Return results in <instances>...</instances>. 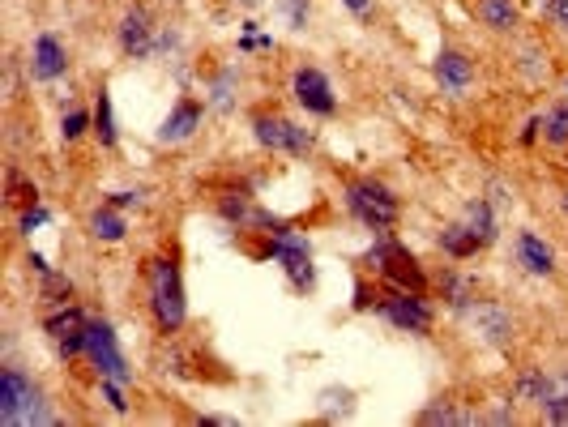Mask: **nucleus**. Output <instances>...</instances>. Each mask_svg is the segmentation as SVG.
<instances>
[{"mask_svg":"<svg viewBox=\"0 0 568 427\" xmlns=\"http://www.w3.org/2000/svg\"><path fill=\"white\" fill-rule=\"evenodd\" d=\"M146 287H150V312L159 321L163 334H176L188 316L184 304V282H180V265L171 257H154L146 270Z\"/></svg>","mask_w":568,"mask_h":427,"instance_id":"f257e3e1","label":"nucleus"},{"mask_svg":"<svg viewBox=\"0 0 568 427\" xmlns=\"http://www.w3.org/2000/svg\"><path fill=\"white\" fill-rule=\"evenodd\" d=\"M0 419L9 427L18 423H47L52 415L43 410V393L30 385V376H22L18 368L0 372Z\"/></svg>","mask_w":568,"mask_h":427,"instance_id":"f03ea898","label":"nucleus"},{"mask_svg":"<svg viewBox=\"0 0 568 427\" xmlns=\"http://www.w3.org/2000/svg\"><path fill=\"white\" fill-rule=\"evenodd\" d=\"M346 205H351V214L364 227H372V231H385V227L398 223V197H393L385 184H376V180L346 184Z\"/></svg>","mask_w":568,"mask_h":427,"instance_id":"7ed1b4c3","label":"nucleus"},{"mask_svg":"<svg viewBox=\"0 0 568 427\" xmlns=\"http://www.w3.org/2000/svg\"><path fill=\"white\" fill-rule=\"evenodd\" d=\"M364 261L385 282H393V287H402V291H423V282H428V278H423V270H419V261L410 257L398 240H376Z\"/></svg>","mask_w":568,"mask_h":427,"instance_id":"20e7f679","label":"nucleus"},{"mask_svg":"<svg viewBox=\"0 0 568 427\" xmlns=\"http://www.w3.org/2000/svg\"><path fill=\"white\" fill-rule=\"evenodd\" d=\"M252 133H257V141L265 150H274V154H291V158H304L312 150V133L308 129H299L295 120L287 116H252Z\"/></svg>","mask_w":568,"mask_h":427,"instance_id":"39448f33","label":"nucleus"},{"mask_svg":"<svg viewBox=\"0 0 568 427\" xmlns=\"http://www.w3.org/2000/svg\"><path fill=\"white\" fill-rule=\"evenodd\" d=\"M376 312H381L393 329H406V334H428L432 329V308L423 304L419 291L393 287L385 299H376Z\"/></svg>","mask_w":568,"mask_h":427,"instance_id":"423d86ee","label":"nucleus"},{"mask_svg":"<svg viewBox=\"0 0 568 427\" xmlns=\"http://www.w3.org/2000/svg\"><path fill=\"white\" fill-rule=\"evenodd\" d=\"M86 355H90L94 368H99L103 376H112V381H120V385H129V381H133V368H129V359H124L120 342H116V329L107 325V321H90Z\"/></svg>","mask_w":568,"mask_h":427,"instance_id":"0eeeda50","label":"nucleus"},{"mask_svg":"<svg viewBox=\"0 0 568 427\" xmlns=\"http://www.w3.org/2000/svg\"><path fill=\"white\" fill-rule=\"evenodd\" d=\"M47 334L56 338L60 355L73 359V355H86V334H90V321L77 308H65L56 316H47Z\"/></svg>","mask_w":568,"mask_h":427,"instance_id":"6e6552de","label":"nucleus"},{"mask_svg":"<svg viewBox=\"0 0 568 427\" xmlns=\"http://www.w3.org/2000/svg\"><path fill=\"white\" fill-rule=\"evenodd\" d=\"M295 99L304 112H317V116L334 112V90H329V77L321 69H299L295 73Z\"/></svg>","mask_w":568,"mask_h":427,"instance_id":"1a4fd4ad","label":"nucleus"},{"mask_svg":"<svg viewBox=\"0 0 568 427\" xmlns=\"http://www.w3.org/2000/svg\"><path fill=\"white\" fill-rule=\"evenodd\" d=\"M69 65V56H65V43H60L56 35H39L35 43V60H30V69H35L39 82H52V77H60Z\"/></svg>","mask_w":568,"mask_h":427,"instance_id":"9d476101","label":"nucleus"},{"mask_svg":"<svg viewBox=\"0 0 568 427\" xmlns=\"http://www.w3.org/2000/svg\"><path fill=\"white\" fill-rule=\"evenodd\" d=\"M120 47L129 56H150V13L146 9H129L120 22Z\"/></svg>","mask_w":568,"mask_h":427,"instance_id":"9b49d317","label":"nucleus"},{"mask_svg":"<svg viewBox=\"0 0 568 427\" xmlns=\"http://www.w3.org/2000/svg\"><path fill=\"white\" fill-rule=\"evenodd\" d=\"M517 261H522L530 274H539V278H547L551 270H556V257H551V248H547L534 231L517 235Z\"/></svg>","mask_w":568,"mask_h":427,"instance_id":"f8f14e48","label":"nucleus"},{"mask_svg":"<svg viewBox=\"0 0 568 427\" xmlns=\"http://www.w3.org/2000/svg\"><path fill=\"white\" fill-rule=\"evenodd\" d=\"M201 129V103H193V99H184V103H176V112L167 116V124H163V141H188Z\"/></svg>","mask_w":568,"mask_h":427,"instance_id":"ddd939ff","label":"nucleus"},{"mask_svg":"<svg viewBox=\"0 0 568 427\" xmlns=\"http://www.w3.org/2000/svg\"><path fill=\"white\" fill-rule=\"evenodd\" d=\"M436 77H440V86L457 94V90L470 86V77H475V65H470L462 52H440V56H436Z\"/></svg>","mask_w":568,"mask_h":427,"instance_id":"4468645a","label":"nucleus"},{"mask_svg":"<svg viewBox=\"0 0 568 427\" xmlns=\"http://www.w3.org/2000/svg\"><path fill=\"white\" fill-rule=\"evenodd\" d=\"M466 231H470V240H475L479 248H487L496 240V214H492V205L487 201H475V205H466V214L457 218Z\"/></svg>","mask_w":568,"mask_h":427,"instance_id":"2eb2a0df","label":"nucleus"},{"mask_svg":"<svg viewBox=\"0 0 568 427\" xmlns=\"http://www.w3.org/2000/svg\"><path fill=\"white\" fill-rule=\"evenodd\" d=\"M479 329H483V338L492 342V346H509L513 342V321L509 316H504L500 308H479Z\"/></svg>","mask_w":568,"mask_h":427,"instance_id":"dca6fc26","label":"nucleus"},{"mask_svg":"<svg viewBox=\"0 0 568 427\" xmlns=\"http://www.w3.org/2000/svg\"><path fill=\"white\" fill-rule=\"evenodd\" d=\"M539 406L551 423H568V376H551V385H547Z\"/></svg>","mask_w":568,"mask_h":427,"instance_id":"f3484780","label":"nucleus"},{"mask_svg":"<svg viewBox=\"0 0 568 427\" xmlns=\"http://www.w3.org/2000/svg\"><path fill=\"white\" fill-rule=\"evenodd\" d=\"M90 231H94V240H107V244L124 240V218H120L116 205H103V210H94Z\"/></svg>","mask_w":568,"mask_h":427,"instance_id":"a211bd4d","label":"nucleus"},{"mask_svg":"<svg viewBox=\"0 0 568 427\" xmlns=\"http://www.w3.org/2000/svg\"><path fill=\"white\" fill-rule=\"evenodd\" d=\"M440 248H445L449 257H457V261H466V257H475V252H483L475 240H470V231L462 223H449L445 231H440Z\"/></svg>","mask_w":568,"mask_h":427,"instance_id":"6ab92c4d","label":"nucleus"},{"mask_svg":"<svg viewBox=\"0 0 568 427\" xmlns=\"http://www.w3.org/2000/svg\"><path fill=\"white\" fill-rule=\"evenodd\" d=\"M479 13L492 30H509L517 22V9L509 5V0H479Z\"/></svg>","mask_w":568,"mask_h":427,"instance_id":"aec40b11","label":"nucleus"},{"mask_svg":"<svg viewBox=\"0 0 568 427\" xmlns=\"http://www.w3.org/2000/svg\"><path fill=\"white\" fill-rule=\"evenodd\" d=\"M94 129H99V141L107 150L116 146V116H112V94L99 90V112H94Z\"/></svg>","mask_w":568,"mask_h":427,"instance_id":"412c9836","label":"nucleus"},{"mask_svg":"<svg viewBox=\"0 0 568 427\" xmlns=\"http://www.w3.org/2000/svg\"><path fill=\"white\" fill-rule=\"evenodd\" d=\"M543 129H547V141H551V146H568V103L551 107L547 120H543Z\"/></svg>","mask_w":568,"mask_h":427,"instance_id":"4be33fe9","label":"nucleus"},{"mask_svg":"<svg viewBox=\"0 0 568 427\" xmlns=\"http://www.w3.org/2000/svg\"><path fill=\"white\" fill-rule=\"evenodd\" d=\"M445 295H449L453 308H466L470 295H475V287H470V282H462V278H453V274H445Z\"/></svg>","mask_w":568,"mask_h":427,"instance_id":"5701e85b","label":"nucleus"},{"mask_svg":"<svg viewBox=\"0 0 568 427\" xmlns=\"http://www.w3.org/2000/svg\"><path fill=\"white\" fill-rule=\"evenodd\" d=\"M99 393H103V402L116 410V415H124L129 410V402H124V389H120V381H112V376H103V385H99Z\"/></svg>","mask_w":568,"mask_h":427,"instance_id":"b1692460","label":"nucleus"},{"mask_svg":"<svg viewBox=\"0 0 568 427\" xmlns=\"http://www.w3.org/2000/svg\"><path fill=\"white\" fill-rule=\"evenodd\" d=\"M423 423H470V415L453 406H436V410H423Z\"/></svg>","mask_w":568,"mask_h":427,"instance_id":"393cba45","label":"nucleus"},{"mask_svg":"<svg viewBox=\"0 0 568 427\" xmlns=\"http://www.w3.org/2000/svg\"><path fill=\"white\" fill-rule=\"evenodd\" d=\"M86 124H90V116H86V112H69V116H65V124H60V137H65V141H77V137L86 133Z\"/></svg>","mask_w":568,"mask_h":427,"instance_id":"a878e982","label":"nucleus"},{"mask_svg":"<svg viewBox=\"0 0 568 427\" xmlns=\"http://www.w3.org/2000/svg\"><path fill=\"white\" fill-rule=\"evenodd\" d=\"M39 223H47V210H26V214H22V231H26V235L35 231Z\"/></svg>","mask_w":568,"mask_h":427,"instance_id":"bb28decb","label":"nucleus"},{"mask_svg":"<svg viewBox=\"0 0 568 427\" xmlns=\"http://www.w3.org/2000/svg\"><path fill=\"white\" fill-rule=\"evenodd\" d=\"M287 13H291V22H295V30L304 26V18H308V5H299V0H287Z\"/></svg>","mask_w":568,"mask_h":427,"instance_id":"cd10ccee","label":"nucleus"},{"mask_svg":"<svg viewBox=\"0 0 568 427\" xmlns=\"http://www.w3.org/2000/svg\"><path fill=\"white\" fill-rule=\"evenodd\" d=\"M137 201H141V193H112L116 210H129V205H137Z\"/></svg>","mask_w":568,"mask_h":427,"instance_id":"c85d7f7f","label":"nucleus"},{"mask_svg":"<svg viewBox=\"0 0 568 427\" xmlns=\"http://www.w3.org/2000/svg\"><path fill=\"white\" fill-rule=\"evenodd\" d=\"M547 5H551V13H556V18L568 26V0H547Z\"/></svg>","mask_w":568,"mask_h":427,"instance_id":"c756f323","label":"nucleus"},{"mask_svg":"<svg viewBox=\"0 0 568 427\" xmlns=\"http://www.w3.org/2000/svg\"><path fill=\"white\" fill-rule=\"evenodd\" d=\"M539 124H543V120H539V116H534V120L526 124V129H522V141H526V146H530V141H534V133H539Z\"/></svg>","mask_w":568,"mask_h":427,"instance_id":"7c9ffc66","label":"nucleus"},{"mask_svg":"<svg viewBox=\"0 0 568 427\" xmlns=\"http://www.w3.org/2000/svg\"><path fill=\"white\" fill-rule=\"evenodd\" d=\"M346 9H351V13H368L372 0H346Z\"/></svg>","mask_w":568,"mask_h":427,"instance_id":"2f4dec72","label":"nucleus"}]
</instances>
